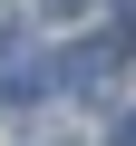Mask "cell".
Masks as SVG:
<instances>
[{
	"label": "cell",
	"instance_id": "3957f363",
	"mask_svg": "<svg viewBox=\"0 0 136 146\" xmlns=\"http://www.w3.org/2000/svg\"><path fill=\"white\" fill-rule=\"evenodd\" d=\"M117 10H126V20H136V0H117Z\"/></svg>",
	"mask_w": 136,
	"mask_h": 146
},
{
	"label": "cell",
	"instance_id": "7a4b0ae2",
	"mask_svg": "<svg viewBox=\"0 0 136 146\" xmlns=\"http://www.w3.org/2000/svg\"><path fill=\"white\" fill-rule=\"evenodd\" d=\"M117 146H136V117H126V127H117Z\"/></svg>",
	"mask_w": 136,
	"mask_h": 146
},
{
	"label": "cell",
	"instance_id": "6da1fadb",
	"mask_svg": "<svg viewBox=\"0 0 136 146\" xmlns=\"http://www.w3.org/2000/svg\"><path fill=\"white\" fill-rule=\"evenodd\" d=\"M49 88V58H29V49H0V98H39Z\"/></svg>",
	"mask_w": 136,
	"mask_h": 146
}]
</instances>
